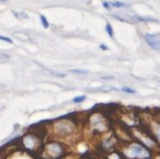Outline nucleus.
I'll list each match as a JSON object with an SVG mask.
<instances>
[{"label": "nucleus", "instance_id": "obj_1", "mask_svg": "<svg viewBox=\"0 0 160 159\" xmlns=\"http://www.w3.org/2000/svg\"><path fill=\"white\" fill-rule=\"evenodd\" d=\"M125 153L129 158L148 159L150 157V153L142 145L139 144V143H133V144H131L128 149L125 152Z\"/></svg>", "mask_w": 160, "mask_h": 159}, {"label": "nucleus", "instance_id": "obj_2", "mask_svg": "<svg viewBox=\"0 0 160 159\" xmlns=\"http://www.w3.org/2000/svg\"><path fill=\"white\" fill-rule=\"evenodd\" d=\"M146 43L151 47L153 49L157 50L160 52V34H146L145 37Z\"/></svg>", "mask_w": 160, "mask_h": 159}, {"label": "nucleus", "instance_id": "obj_3", "mask_svg": "<svg viewBox=\"0 0 160 159\" xmlns=\"http://www.w3.org/2000/svg\"><path fill=\"white\" fill-rule=\"evenodd\" d=\"M56 127H57V130L60 133H62V134H68V133H70L73 130L72 124H70L67 121L60 122L59 124L56 125Z\"/></svg>", "mask_w": 160, "mask_h": 159}, {"label": "nucleus", "instance_id": "obj_4", "mask_svg": "<svg viewBox=\"0 0 160 159\" xmlns=\"http://www.w3.org/2000/svg\"><path fill=\"white\" fill-rule=\"evenodd\" d=\"M48 151L51 156H59L62 153V148L58 143H51L48 146Z\"/></svg>", "mask_w": 160, "mask_h": 159}, {"label": "nucleus", "instance_id": "obj_5", "mask_svg": "<svg viewBox=\"0 0 160 159\" xmlns=\"http://www.w3.org/2000/svg\"><path fill=\"white\" fill-rule=\"evenodd\" d=\"M24 144H25V146L27 148L32 149V148H34V139H33V137H31V136L26 137L25 139H24Z\"/></svg>", "mask_w": 160, "mask_h": 159}, {"label": "nucleus", "instance_id": "obj_6", "mask_svg": "<svg viewBox=\"0 0 160 159\" xmlns=\"http://www.w3.org/2000/svg\"><path fill=\"white\" fill-rule=\"evenodd\" d=\"M110 3V6H112L114 8H127L129 7L128 4H126L124 2H120V1H113V2H109Z\"/></svg>", "mask_w": 160, "mask_h": 159}, {"label": "nucleus", "instance_id": "obj_7", "mask_svg": "<svg viewBox=\"0 0 160 159\" xmlns=\"http://www.w3.org/2000/svg\"><path fill=\"white\" fill-rule=\"evenodd\" d=\"M14 37H17L18 39L22 40V41H27L29 39V37L27 34H25L24 33L22 32H18V33H14Z\"/></svg>", "mask_w": 160, "mask_h": 159}, {"label": "nucleus", "instance_id": "obj_8", "mask_svg": "<svg viewBox=\"0 0 160 159\" xmlns=\"http://www.w3.org/2000/svg\"><path fill=\"white\" fill-rule=\"evenodd\" d=\"M40 22H41V24L44 28L49 27V23H48V19L46 18V16H44V15H40Z\"/></svg>", "mask_w": 160, "mask_h": 159}, {"label": "nucleus", "instance_id": "obj_9", "mask_svg": "<svg viewBox=\"0 0 160 159\" xmlns=\"http://www.w3.org/2000/svg\"><path fill=\"white\" fill-rule=\"evenodd\" d=\"M86 99H87V97L85 96V95L76 96V97H74V98L73 99V102H74V103H81V102H83Z\"/></svg>", "mask_w": 160, "mask_h": 159}, {"label": "nucleus", "instance_id": "obj_10", "mask_svg": "<svg viewBox=\"0 0 160 159\" xmlns=\"http://www.w3.org/2000/svg\"><path fill=\"white\" fill-rule=\"evenodd\" d=\"M154 132L156 134L158 141H160V125L159 124H154Z\"/></svg>", "mask_w": 160, "mask_h": 159}, {"label": "nucleus", "instance_id": "obj_11", "mask_svg": "<svg viewBox=\"0 0 160 159\" xmlns=\"http://www.w3.org/2000/svg\"><path fill=\"white\" fill-rule=\"evenodd\" d=\"M105 31H106V33L108 34V35L110 37H114V29L112 27V25L110 24V23H107L106 24V26H105Z\"/></svg>", "mask_w": 160, "mask_h": 159}, {"label": "nucleus", "instance_id": "obj_12", "mask_svg": "<svg viewBox=\"0 0 160 159\" xmlns=\"http://www.w3.org/2000/svg\"><path fill=\"white\" fill-rule=\"evenodd\" d=\"M70 72L77 75H87L88 73L87 70H80V69H73V70H70Z\"/></svg>", "mask_w": 160, "mask_h": 159}, {"label": "nucleus", "instance_id": "obj_13", "mask_svg": "<svg viewBox=\"0 0 160 159\" xmlns=\"http://www.w3.org/2000/svg\"><path fill=\"white\" fill-rule=\"evenodd\" d=\"M120 90H122V91H124V92H126V93H131V94H133V93H135V91L134 89H131V88H128V87H123V88L120 89Z\"/></svg>", "mask_w": 160, "mask_h": 159}, {"label": "nucleus", "instance_id": "obj_14", "mask_svg": "<svg viewBox=\"0 0 160 159\" xmlns=\"http://www.w3.org/2000/svg\"><path fill=\"white\" fill-rule=\"evenodd\" d=\"M0 40H1V41H5V42L9 43V44H12L13 43L11 38H9L8 37H4V35H1V34H0Z\"/></svg>", "mask_w": 160, "mask_h": 159}, {"label": "nucleus", "instance_id": "obj_15", "mask_svg": "<svg viewBox=\"0 0 160 159\" xmlns=\"http://www.w3.org/2000/svg\"><path fill=\"white\" fill-rule=\"evenodd\" d=\"M15 15L17 16V18H20V19H28V16L27 15L24 13V12H22V13H19V14H17L16 12H13Z\"/></svg>", "mask_w": 160, "mask_h": 159}, {"label": "nucleus", "instance_id": "obj_16", "mask_svg": "<svg viewBox=\"0 0 160 159\" xmlns=\"http://www.w3.org/2000/svg\"><path fill=\"white\" fill-rule=\"evenodd\" d=\"M51 74L54 76H56V77H64L65 76V75L64 74H60V73H57V72H51Z\"/></svg>", "mask_w": 160, "mask_h": 159}, {"label": "nucleus", "instance_id": "obj_17", "mask_svg": "<svg viewBox=\"0 0 160 159\" xmlns=\"http://www.w3.org/2000/svg\"><path fill=\"white\" fill-rule=\"evenodd\" d=\"M102 6H103V8H106V9H109L110 8V3L109 2H107V1H104V2H102Z\"/></svg>", "mask_w": 160, "mask_h": 159}, {"label": "nucleus", "instance_id": "obj_18", "mask_svg": "<svg viewBox=\"0 0 160 159\" xmlns=\"http://www.w3.org/2000/svg\"><path fill=\"white\" fill-rule=\"evenodd\" d=\"M100 49H101L102 50H107L108 47H107L106 45H104V44H101V45H100Z\"/></svg>", "mask_w": 160, "mask_h": 159}, {"label": "nucleus", "instance_id": "obj_19", "mask_svg": "<svg viewBox=\"0 0 160 159\" xmlns=\"http://www.w3.org/2000/svg\"><path fill=\"white\" fill-rule=\"evenodd\" d=\"M114 76L113 75H108V76H102V79H109V80H111V79H114Z\"/></svg>", "mask_w": 160, "mask_h": 159}, {"label": "nucleus", "instance_id": "obj_20", "mask_svg": "<svg viewBox=\"0 0 160 159\" xmlns=\"http://www.w3.org/2000/svg\"><path fill=\"white\" fill-rule=\"evenodd\" d=\"M110 159H119V156L117 155H116V153H114V155L110 156Z\"/></svg>", "mask_w": 160, "mask_h": 159}, {"label": "nucleus", "instance_id": "obj_21", "mask_svg": "<svg viewBox=\"0 0 160 159\" xmlns=\"http://www.w3.org/2000/svg\"><path fill=\"white\" fill-rule=\"evenodd\" d=\"M6 0H0V2H5Z\"/></svg>", "mask_w": 160, "mask_h": 159}, {"label": "nucleus", "instance_id": "obj_22", "mask_svg": "<svg viewBox=\"0 0 160 159\" xmlns=\"http://www.w3.org/2000/svg\"><path fill=\"white\" fill-rule=\"evenodd\" d=\"M159 83H160V81H159Z\"/></svg>", "mask_w": 160, "mask_h": 159}]
</instances>
